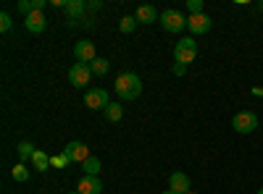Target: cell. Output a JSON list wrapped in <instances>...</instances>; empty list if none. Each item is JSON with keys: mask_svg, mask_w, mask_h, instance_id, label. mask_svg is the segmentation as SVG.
<instances>
[{"mask_svg": "<svg viewBox=\"0 0 263 194\" xmlns=\"http://www.w3.org/2000/svg\"><path fill=\"white\" fill-rule=\"evenodd\" d=\"M114 90L121 100H137L142 95V79L137 74H132V71H124L116 76V84H114Z\"/></svg>", "mask_w": 263, "mask_h": 194, "instance_id": "cell-1", "label": "cell"}, {"mask_svg": "<svg viewBox=\"0 0 263 194\" xmlns=\"http://www.w3.org/2000/svg\"><path fill=\"white\" fill-rule=\"evenodd\" d=\"M197 58V42L192 37H184L179 39L177 45H174V60L182 63V66H187V63H192Z\"/></svg>", "mask_w": 263, "mask_h": 194, "instance_id": "cell-2", "label": "cell"}, {"mask_svg": "<svg viewBox=\"0 0 263 194\" xmlns=\"http://www.w3.org/2000/svg\"><path fill=\"white\" fill-rule=\"evenodd\" d=\"M158 21H161V27H163L166 32H171V34H179V32H182V29L187 27V18H184V13L174 11V8L163 11Z\"/></svg>", "mask_w": 263, "mask_h": 194, "instance_id": "cell-3", "label": "cell"}, {"mask_svg": "<svg viewBox=\"0 0 263 194\" xmlns=\"http://www.w3.org/2000/svg\"><path fill=\"white\" fill-rule=\"evenodd\" d=\"M232 128L237 134H253L255 128H258V116L253 111H242V113H237L232 118Z\"/></svg>", "mask_w": 263, "mask_h": 194, "instance_id": "cell-4", "label": "cell"}, {"mask_svg": "<svg viewBox=\"0 0 263 194\" xmlns=\"http://www.w3.org/2000/svg\"><path fill=\"white\" fill-rule=\"evenodd\" d=\"M84 105L90 107V111H105L111 100H108V92L103 87H95V90H87L84 92Z\"/></svg>", "mask_w": 263, "mask_h": 194, "instance_id": "cell-5", "label": "cell"}, {"mask_svg": "<svg viewBox=\"0 0 263 194\" xmlns=\"http://www.w3.org/2000/svg\"><path fill=\"white\" fill-rule=\"evenodd\" d=\"M92 79V71H90V63H74L71 71H69V81L74 87H87Z\"/></svg>", "mask_w": 263, "mask_h": 194, "instance_id": "cell-6", "label": "cell"}, {"mask_svg": "<svg viewBox=\"0 0 263 194\" xmlns=\"http://www.w3.org/2000/svg\"><path fill=\"white\" fill-rule=\"evenodd\" d=\"M63 155L69 158L71 163H79V165H82L87 158H90V149H87L84 142H77V139H74V142H69V144L63 147Z\"/></svg>", "mask_w": 263, "mask_h": 194, "instance_id": "cell-7", "label": "cell"}, {"mask_svg": "<svg viewBox=\"0 0 263 194\" xmlns=\"http://www.w3.org/2000/svg\"><path fill=\"white\" fill-rule=\"evenodd\" d=\"M74 55H77V63H92L98 58L95 53V42L90 39H79L77 45H74Z\"/></svg>", "mask_w": 263, "mask_h": 194, "instance_id": "cell-8", "label": "cell"}, {"mask_svg": "<svg viewBox=\"0 0 263 194\" xmlns=\"http://www.w3.org/2000/svg\"><path fill=\"white\" fill-rule=\"evenodd\" d=\"M211 27H213V21H211L208 13H197V16L187 18V29L192 34H205V32H211Z\"/></svg>", "mask_w": 263, "mask_h": 194, "instance_id": "cell-9", "label": "cell"}, {"mask_svg": "<svg viewBox=\"0 0 263 194\" xmlns=\"http://www.w3.org/2000/svg\"><path fill=\"white\" fill-rule=\"evenodd\" d=\"M24 27H27V32L40 34V32H45V27H48V18L42 16V11H32L29 16H24Z\"/></svg>", "mask_w": 263, "mask_h": 194, "instance_id": "cell-10", "label": "cell"}, {"mask_svg": "<svg viewBox=\"0 0 263 194\" xmlns=\"http://www.w3.org/2000/svg\"><path fill=\"white\" fill-rule=\"evenodd\" d=\"M168 189H171L174 194H190V191H192V189H190V179L182 174V170H174V174H171Z\"/></svg>", "mask_w": 263, "mask_h": 194, "instance_id": "cell-11", "label": "cell"}, {"mask_svg": "<svg viewBox=\"0 0 263 194\" xmlns=\"http://www.w3.org/2000/svg\"><path fill=\"white\" fill-rule=\"evenodd\" d=\"M66 18H69V24H77V18H82L84 16V11H87V3L84 0H66Z\"/></svg>", "mask_w": 263, "mask_h": 194, "instance_id": "cell-12", "label": "cell"}, {"mask_svg": "<svg viewBox=\"0 0 263 194\" xmlns=\"http://www.w3.org/2000/svg\"><path fill=\"white\" fill-rule=\"evenodd\" d=\"M77 191L79 194H100L103 191V184L98 176H82L79 184H77Z\"/></svg>", "mask_w": 263, "mask_h": 194, "instance_id": "cell-13", "label": "cell"}, {"mask_svg": "<svg viewBox=\"0 0 263 194\" xmlns=\"http://www.w3.org/2000/svg\"><path fill=\"white\" fill-rule=\"evenodd\" d=\"M135 18H137V24H156L161 16H158V11L153 8V6H140L137 13H135Z\"/></svg>", "mask_w": 263, "mask_h": 194, "instance_id": "cell-14", "label": "cell"}, {"mask_svg": "<svg viewBox=\"0 0 263 194\" xmlns=\"http://www.w3.org/2000/svg\"><path fill=\"white\" fill-rule=\"evenodd\" d=\"M103 113H105V118H108V121H114V123H116V121H121V118H124V105H121V102H111Z\"/></svg>", "mask_w": 263, "mask_h": 194, "instance_id": "cell-15", "label": "cell"}, {"mask_svg": "<svg viewBox=\"0 0 263 194\" xmlns=\"http://www.w3.org/2000/svg\"><path fill=\"white\" fill-rule=\"evenodd\" d=\"M100 168H103V165H100V158H92V155L82 163L84 176H98V174H100Z\"/></svg>", "mask_w": 263, "mask_h": 194, "instance_id": "cell-16", "label": "cell"}, {"mask_svg": "<svg viewBox=\"0 0 263 194\" xmlns=\"http://www.w3.org/2000/svg\"><path fill=\"white\" fill-rule=\"evenodd\" d=\"M108 69H111V63H108L105 58H95V60L90 63L92 76H103V74H108Z\"/></svg>", "mask_w": 263, "mask_h": 194, "instance_id": "cell-17", "label": "cell"}, {"mask_svg": "<svg viewBox=\"0 0 263 194\" xmlns=\"http://www.w3.org/2000/svg\"><path fill=\"white\" fill-rule=\"evenodd\" d=\"M32 163H34V168H37V170H48V168H50V158H48L45 153H42V149H34Z\"/></svg>", "mask_w": 263, "mask_h": 194, "instance_id": "cell-18", "label": "cell"}, {"mask_svg": "<svg viewBox=\"0 0 263 194\" xmlns=\"http://www.w3.org/2000/svg\"><path fill=\"white\" fill-rule=\"evenodd\" d=\"M135 29H137V18H135V16H124V18L119 21V32H121V34H132Z\"/></svg>", "mask_w": 263, "mask_h": 194, "instance_id": "cell-19", "label": "cell"}, {"mask_svg": "<svg viewBox=\"0 0 263 194\" xmlns=\"http://www.w3.org/2000/svg\"><path fill=\"white\" fill-rule=\"evenodd\" d=\"M16 149H18V158H21V163H24V160H29V158L34 155V149H37V147H34L32 142H21Z\"/></svg>", "mask_w": 263, "mask_h": 194, "instance_id": "cell-20", "label": "cell"}, {"mask_svg": "<svg viewBox=\"0 0 263 194\" xmlns=\"http://www.w3.org/2000/svg\"><path fill=\"white\" fill-rule=\"evenodd\" d=\"M11 176H13L16 181H29V168H27L24 163H16L13 170H11Z\"/></svg>", "mask_w": 263, "mask_h": 194, "instance_id": "cell-21", "label": "cell"}, {"mask_svg": "<svg viewBox=\"0 0 263 194\" xmlns=\"http://www.w3.org/2000/svg\"><path fill=\"white\" fill-rule=\"evenodd\" d=\"M187 11H190V16L203 13V0H187Z\"/></svg>", "mask_w": 263, "mask_h": 194, "instance_id": "cell-22", "label": "cell"}, {"mask_svg": "<svg viewBox=\"0 0 263 194\" xmlns=\"http://www.w3.org/2000/svg\"><path fill=\"white\" fill-rule=\"evenodd\" d=\"M11 27H13V21H11V13H0V32H11Z\"/></svg>", "mask_w": 263, "mask_h": 194, "instance_id": "cell-23", "label": "cell"}, {"mask_svg": "<svg viewBox=\"0 0 263 194\" xmlns=\"http://www.w3.org/2000/svg\"><path fill=\"white\" fill-rule=\"evenodd\" d=\"M16 8H18V13H24V16H29V13L34 11V8H32V0H18Z\"/></svg>", "mask_w": 263, "mask_h": 194, "instance_id": "cell-24", "label": "cell"}, {"mask_svg": "<svg viewBox=\"0 0 263 194\" xmlns=\"http://www.w3.org/2000/svg\"><path fill=\"white\" fill-rule=\"evenodd\" d=\"M69 163H71V160L66 158L63 153H61V155H55V158H50V165H55V168H63V165H69Z\"/></svg>", "mask_w": 263, "mask_h": 194, "instance_id": "cell-25", "label": "cell"}, {"mask_svg": "<svg viewBox=\"0 0 263 194\" xmlns=\"http://www.w3.org/2000/svg\"><path fill=\"white\" fill-rule=\"evenodd\" d=\"M174 74H177V76H184V74H187V66H182V63H174Z\"/></svg>", "mask_w": 263, "mask_h": 194, "instance_id": "cell-26", "label": "cell"}, {"mask_svg": "<svg viewBox=\"0 0 263 194\" xmlns=\"http://www.w3.org/2000/svg\"><path fill=\"white\" fill-rule=\"evenodd\" d=\"M32 8L34 11H42V8H45V0H32Z\"/></svg>", "mask_w": 263, "mask_h": 194, "instance_id": "cell-27", "label": "cell"}, {"mask_svg": "<svg viewBox=\"0 0 263 194\" xmlns=\"http://www.w3.org/2000/svg\"><path fill=\"white\" fill-rule=\"evenodd\" d=\"M163 194H174V191H171V189H168V191H163Z\"/></svg>", "mask_w": 263, "mask_h": 194, "instance_id": "cell-28", "label": "cell"}, {"mask_svg": "<svg viewBox=\"0 0 263 194\" xmlns=\"http://www.w3.org/2000/svg\"><path fill=\"white\" fill-rule=\"evenodd\" d=\"M258 194H263V189H258Z\"/></svg>", "mask_w": 263, "mask_h": 194, "instance_id": "cell-29", "label": "cell"}, {"mask_svg": "<svg viewBox=\"0 0 263 194\" xmlns=\"http://www.w3.org/2000/svg\"><path fill=\"white\" fill-rule=\"evenodd\" d=\"M71 194H79V191H71Z\"/></svg>", "mask_w": 263, "mask_h": 194, "instance_id": "cell-30", "label": "cell"}, {"mask_svg": "<svg viewBox=\"0 0 263 194\" xmlns=\"http://www.w3.org/2000/svg\"><path fill=\"white\" fill-rule=\"evenodd\" d=\"M260 11H263V3H260Z\"/></svg>", "mask_w": 263, "mask_h": 194, "instance_id": "cell-31", "label": "cell"}, {"mask_svg": "<svg viewBox=\"0 0 263 194\" xmlns=\"http://www.w3.org/2000/svg\"><path fill=\"white\" fill-rule=\"evenodd\" d=\"M190 194H195V191H190Z\"/></svg>", "mask_w": 263, "mask_h": 194, "instance_id": "cell-32", "label": "cell"}]
</instances>
